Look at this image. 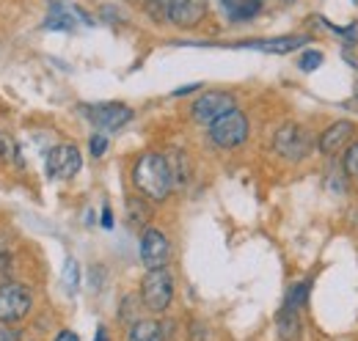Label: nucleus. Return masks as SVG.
I'll return each instance as SVG.
<instances>
[{
	"instance_id": "nucleus-1",
	"label": "nucleus",
	"mask_w": 358,
	"mask_h": 341,
	"mask_svg": "<svg viewBox=\"0 0 358 341\" xmlns=\"http://www.w3.org/2000/svg\"><path fill=\"white\" fill-rule=\"evenodd\" d=\"M133 182L141 190L143 198L149 201H166L169 193L174 190V179L169 170V160L157 152H146L135 160L133 166Z\"/></svg>"
},
{
	"instance_id": "nucleus-2",
	"label": "nucleus",
	"mask_w": 358,
	"mask_h": 341,
	"mask_svg": "<svg viewBox=\"0 0 358 341\" xmlns=\"http://www.w3.org/2000/svg\"><path fill=\"white\" fill-rule=\"evenodd\" d=\"M141 300L152 314H163L174 300V275L166 267L149 270L141 281Z\"/></svg>"
},
{
	"instance_id": "nucleus-3",
	"label": "nucleus",
	"mask_w": 358,
	"mask_h": 341,
	"mask_svg": "<svg viewBox=\"0 0 358 341\" xmlns=\"http://www.w3.org/2000/svg\"><path fill=\"white\" fill-rule=\"evenodd\" d=\"M31 308H34V295L25 284H17V281L0 284V322L3 325H14L25 319Z\"/></svg>"
},
{
	"instance_id": "nucleus-4",
	"label": "nucleus",
	"mask_w": 358,
	"mask_h": 341,
	"mask_svg": "<svg viewBox=\"0 0 358 341\" xmlns=\"http://www.w3.org/2000/svg\"><path fill=\"white\" fill-rule=\"evenodd\" d=\"M248 138V119L234 108L210 124V140L221 149H234Z\"/></svg>"
},
{
	"instance_id": "nucleus-5",
	"label": "nucleus",
	"mask_w": 358,
	"mask_h": 341,
	"mask_svg": "<svg viewBox=\"0 0 358 341\" xmlns=\"http://www.w3.org/2000/svg\"><path fill=\"white\" fill-rule=\"evenodd\" d=\"M273 149L284 160H303L312 152V138H309V132L301 124H284V127L275 129Z\"/></svg>"
},
{
	"instance_id": "nucleus-6",
	"label": "nucleus",
	"mask_w": 358,
	"mask_h": 341,
	"mask_svg": "<svg viewBox=\"0 0 358 341\" xmlns=\"http://www.w3.org/2000/svg\"><path fill=\"white\" fill-rule=\"evenodd\" d=\"M80 166H83V157L75 143H58L47 152L45 168L50 179H72Z\"/></svg>"
},
{
	"instance_id": "nucleus-7",
	"label": "nucleus",
	"mask_w": 358,
	"mask_h": 341,
	"mask_svg": "<svg viewBox=\"0 0 358 341\" xmlns=\"http://www.w3.org/2000/svg\"><path fill=\"white\" fill-rule=\"evenodd\" d=\"M229 110H234V96L226 91H207L193 102V119L201 124H213Z\"/></svg>"
},
{
	"instance_id": "nucleus-8",
	"label": "nucleus",
	"mask_w": 358,
	"mask_h": 341,
	"mask_svg": "<svg viewBox=\"0 0 358 341\" xmlns=\"http://www.w3.org/2000/svg\"><path fill=\"white\" fill-rule=\"evenodd\" d=\"M86 116H89V122L94 127L113 132V129H122L133 119V110L127 105H119V102H105V105H89Z\"/></svg>"
},
{
	"instance_id": "nucleus-9",
	"label": "nucleus",
	"mask_w": 358,
	"mask_h": 341,
	"mask_svg": "<svg viewBox=\"0 0 358 341\" xmlns=\"http://www.w3.org/2000/svg\"><path fill=\"white\" fill-rule=\"evenodd\" d=\"M169 256H171V245H169V237L160 228H146L141 234V261L146 264V270L166 267Z\"/></svg>"
},
{
	"instance_id": "nucleus-10",
	"label": "nucleus",
	"mask_w": 358,
	"mask_h": 341,
	"mask_svg": "<svg viewBox=\"0 0 358 341\" xmlns=\"http://www.w3.org/2000/svg\"><path fill=\"white\" fill-rule=\"evenodd\" d=\"M353 132H356L353 122H336V124H331V127L322 132V138H320V152L328 154V157L345 152L348 143H350V138H353Z\"/></svg>"
},
{
	"instance_id": "nucleus-11",
	"label": "nucleus",
	"mask_w": 358,
	"mask_h": 341,
	"mask_svg": "<svg viewBox=\"0 0 358 341\" xmlns=\"http://www.w3.org/2000/svg\"><path fill=\"white\" fill-rule=\"evenodd\" d=\"M207 14L204 0H174L171 11H169V22H174L177 28H196Z\"/></svg>"
},
{
	"instance_id": "nucleus-12",
	"label": "nucleus",
	"mask_w": 358,
	"mask_h": 341,
	"mask_svg": "<svg viewBox=\"0 0 358 341\" xmlns=\"http://www.w3.org/2000/svg\"><path fill=\"white\" fill-rule=\"evenodd\" d=\"M75 17H83L78 8H69V6H64V3H58V0H52L50 3V17H47L45 28L50 31H72L75 28ZM86 20V17H83Z\"/></svg>"
},
{
	"instance_id": "nucleus-13",
	"label": "nucleus",
	"mask_w": 358,
	"mask_h": 341,
	"mask_svg": "<svg viewBox=\"0 0 358 341\" xmlns=\"http://www.w3.org/2000/svg\"><path fill=\"white\" fill-rule=\"evenodd\" d=\"M221 6H224L226 17L231 22H245V20L259 14L262 0H221Z\"/></svg>"
},
{
	"instance_id": "nucleus-14",
	"label": "nucleus",
	"mask_w": 358,
	"mask_h": 341,
	"mask_svg": "<svg viewBox=\"0 0 358 341\" xmlns=\"http://www.w3.org/2000/svg\"><path fill=\"white\" fill-rule=\"evenodd\" d=\"M301 44H306V39H301V36H284V39H265V42H245L243 47H254V50H262V52L284 55V52L298 50Z\"/></svg>"
},
{
	"instance_id": "nucleus-15",
	"label": "nucleus",
	"mask_w": 358,
	"mask_h": 341,
	"mask_svg": "<svg viewBox=\"0 0 358 341\" xmlns=\"http://www.w3.org/2000/svg\"><path fill=\"white\" fill-rule=\"evenodd\" d=\"M278 333L284 341H295L301 333V317H298V308H289L284 305L281 314H278Z\"/></svg>"
},
{
	"instance_id": "nucleus-16",
	"label": "nucleus",
	"mask_w": 358,
	"mask_h": 341,
	"mask_svg": "<svg viewBox=\"0 0 358 341\" xmlns=\"http://www.w3.org/2000/svg\"><path fill=\"white\" fill-rule=\"evenodd\" d=\"M166 160H169V170H171V179H174V187H185L187 184V179H190V166H187V157H185V152H169L166 154Z\"/></svg>"
},
{
	"instance_id": "nucleus-17",
	"label": "nucleus",
	"mask_w": 358,
	"mask_h": 341,
	"mask_svg": "<svg viewBox=\"0 0 358 341\" xmlns=\"http://www.w3.org/2000/svg\"><path fill=\"white\" fill-rule=\"evenodd\" d=\"M160 339H163V331L152 319H135L133 328H130V336H127V341H160Z\"/></svg>"
},
{
	"instance_id": "nucleus-18",
	"label": "nucleus",
	"mask_w": 358,
	"mask_h": 341,
	"mask_svg": "<svg viewBox=\"0 0 358 341\" xmlns=\"http://www.w3.org/2000/svg\"><path fill=\"white\" fill-rule=\"evenodd\" d=\"M61 281H64V289H66L69 295L78 292V284H80V264H78L75 259H69V261L64 264V275H61Z\"/></svg>"
},
{
	"instance_id": "nucleus-19",
	"label": "nucleus",
	"mask_w": 358,
	"mask_h": 341,
	"mask_svg": "<svg viewBox=\"0 0 358 341\" xmlns=\"http://www.w3.org/2000/svg\"><path fill=\"white\" fill-rule=\"evenodd\" d=\"M309 281H301V284H295L292 289H289V295H287V300H284V305H289V308H303V303H306V298H309Z\"/></svg>"
},
{
	"instance_id": "nucleus-20",
	"label": "nucleus",
	"mask_w": 358,
	"mask_h": 341,
	"mask_svg": "<svg viewBox=\"0 0 358 341\" xmlns=\"http://www.w3.org/2000/svg\"><path fill=\"white\" fill-rule=\"evenodd\" d=\"M174 0H146V11L152 20L157 22H169V11H171Z\"/></svg>"
},
{
	"instance_id": "nucleus-21",
	"label": "nucleus",
	"mask_w": 358,
	"mask_h": 341,
	"mask_svg": "<svg viewBox=\"0 0 358 341\" xmlns=\"http://www.w3.org/2000/svg\"><path fill=\"white\" fill-rule=\"evenodd\" d=\"M17 157V146H14V138L0 129V163H11Z\"/></svg>"
},
{
	"instance_id": "nucleus-22",
	"label": "nucleus",
	"mask_w": 358,
	"mask_h": 341,
	"mask_svg": "<svg viewBox=\"0 0 358 341\" xmlns=\"http://www.w3.org/2000/svg\"><path fill=\"white\" fill-rule=\"evenodd\" d=\"M127 212H130L133 226H138V223H146V217H149V207H146L141 198H127Z\"/></svg>"
},
{
	"instance_id": "nucleus-23",
	"label": "nucleus",
	"mask_w": 358,
	"mask_h": 341,
	"mask_svg": "<svg viewBox=\"0 0 358 341\" xmlns=\"http://www.w3.org/2000/svg\"><path fill=\"white\" fill-rule=\"evenodd\" d=\"M345 173L358 179V140L348 146V154H345Z\"/></svg>"
},
{
	"instance_id": "nucleus-24",
	"label": "nucleus",
	"mask_w": 358,
	"mask_h": 341,
	"mask_svg": "<svg viewBox=\"0 0 358 341\" xmlns=\"http://www.w3.org/2000/svg\"><path fill=\"white\" fill-rule=\"evenodd\" d=\"M320 64H322V55H320L317 50H306V52L301 55V64H298V66H301L303 72H314Z\"/></svg>"
},
{
	"instance_id": "nucleus-25",
	"label": "nucleus",
	"mask_w": 358,
	"mask_h": 341,
	"mask_svg": "<svg viewBox=\"0 0 358 341\" xmlns=\"http://www.w3.org/2000/svg\"><path fill=\"white\" fill-rule=\"evenodd\" d=\"M89 146H91V154H94V157H102V154H105V149H108V138L96 132V135L91 138Z\"/></svg>"
},
{
	"instance_id": "nucleus-26",
	"label": "nucleus",
	"mask_w": 358,
	"mask_h": 341,
	"mask_svg": "<svg viewBox=\"0 0 358 341\" xmlns=\"http://www.w3.org/2000/svg\"><path fill=\"white\" fill-rule=\"evenodd\" d=\"M0 341H20V331L3 325V328H0Z\"/></svg>"
},
{
	"instance_id": "nucleus-27",
	"label": "nucleus",
	"mask_w": 358,
	"mask_h": 341,
	"mask_svg": "<svg viewBox=\"0 0 358 341\" xmlns=\"http://www.w3.org/2000/svg\"><path fill=\"white\" fill-rule=\"evenodd\" d=\"M55 341H80V339H78V333H72V331H61V333L55 336Z\"/></svg>"
},
{
	"instance_id": "nucleus-28",
	"label": "nucleus",
	"mask_w": 358,
	"mask_h": 341,
	"mask_svg": "<svg viewBox=\"0 0 358 341\" xmlns=\"http://www.w3.org/2000/svg\"><path fill=\"white\" fill-rule=\"evenodd\" d=\"M102 226H105V228H110V226H113V215H110V210H108V207L102 210Z\"/></svg>"
},
{
	"instance_id": "nucleus-29",
	"label": "nucleus",
	"mask_w": 358,
	"mask_h": 341,
	"mask_svg": "<svg viewBox=\"0 0 358 341\" xmlns=\"http://www.w3.org/2000/svg\"><path fill=\"white\" fill-rule=\"evenodd\" d=\"M94 341H110V339H108V331H105V328H96V336H94Z\"/></svg>"
},
{
	"instance_id": "nucleus-30",
	"label": "nucleus",
	"mask_w": 358,
	"mask_h": 341,
	"mask_svg": "<svg viewBox=\"0 0 358 341\" xmlns=\"http://www.w3.org/2000/svg\"><path fill=\"white\" fill-rule=\"evenodd\" d=\"M356 96H358V83H356Z\"/></svg>"
}]
</instances>
